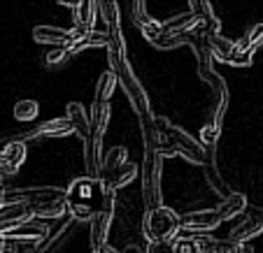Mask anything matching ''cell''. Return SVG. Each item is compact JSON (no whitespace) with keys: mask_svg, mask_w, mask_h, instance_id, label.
Listing matches in <instances>:
<instances>
[{"mask_svg":"<svg viewBox=\"0 0 263 253\" xmlns=\"http://www.w3.org/2000/svg\"><path fill=\"white\" fill-rule=\"evenodd\" d=\"M96 186L98 181L89 177H77L70 181L65 188V204H68V214L77 221H91L98 209L93 207L96 202Z\"/></svg>","mask_w":263,"mask_h":253,"instance_id":"6da1fadb","label":"cell"},{"mask_svg":"<svg viewBox=\"0 0 263 253\" xmlns=\"http://www.w3.org/2000/svg\"><path fill=\"white\" fill-rule=\"evenodd\" d=\"M154 123H156V128H159V133L163 135L168 142H173L177 156H182V158H186L189 163L200 165V167H203L205 149H203V144H200L198 139H194L189 133H184L182 128L173 125L168 119H165V116H154Z\"/></svg>","mask_w":263,"mask_h":253,"instance_id":"7a4b0ae2","label":"cell"},{"mask_svg":"<svg viewBox=\"0 0 263 253\" xmlns=\"http://www.w3.org/2000/svg\"><path fill=\"white\" fill-rule=\"evenodd\" d=\"M142 228H144V235H147L149 244L170 242V239H175L179 235L182 221H179V214L173 212L170 207H159V209H154V212H144Z\"/></svg>","mask_w":263,"mask_h":253,"instance_id":"3957f363","label":"cell"},{"mask_svg":"<svg viewBox=\"0 0 263 253\" xmlns=\"http://www.w3.org/2000/svg\"><path fill=\"white\" fill-rule=\"evenodd\" d=\"M161 172H163V158L159 154L144 151L142 165H140V179H142V200L147 212L163 207L161 204Z\"/></svg>","mask_w":263,"mask_h":253,"instance_id":"277c9868","label":"cell"},{"mask_svg":"<svg viewBox=\"0 0 263 253\" xmlns=\"http://www.w3.org/2000/svg\"><path fill=\"white\" fill-rule=\"evenodd\" d=\"M115 77H117V86H121V89H124V93H126V98H128V102L133 104L135 114H138V116L152 114V112H149V110H152V107H149V98H147V93H144V89H142V84H140V79L135 77V72L130 70V65L126 63Z\"/></svg>","mask_w":263,"mask_h":253,"instance_id":"5b68a950","label":"cell"},{"mask_svg":"<svg viewBox=\"0 0 263 253\" xmlns=\"http://www.w3.org/2000/svg\"><path fill=\"white\" fill-rule=\"evenodd\" d=\"M115 195L117 193H109L103 195L105 202L98 212L93 214V219L89 221L91 230H89V239H91V253L98 251L103 244H107V235L109 228H112V219H115Z\"/></svg>","mask_w":263,"mask_h":253,"instance_id":"8992f818","label":"cell"},{"mask_svg":"<svg viewBox=\"0 0 263 253\" xmlns=\"http://www.w3.org/2000/svg\"><path fill=\"white\" fill-rule=\"evenodd\" d=\"M138 174H140V165L128 163V160H126L124 165H119V167L112 170V172L100 174V179H98L100 191H103V195L117 193L119 188H124V186L133 184V179L138 177Z\"/></svg>","mask_w":263,"mask_h":253,"instance_id":"52a82bcc","label":"cell"},{"mask_svg":"<svg viewBox=\"0 0 263 253\" xmlns=\"http://www.w3.org/2000/svg\"><path fill=\"white\" fill-rule=\"evenodd\" d=\"M72 125L68 123V119H49V121H42V123L33 125V128L24 130V133L19 135V142H28V139H40V137H68V135H72Z\"/></svg>","mask_w":263,"mask_h":253,"instance_id":"ba28073f","label":"cell"},{"mask_svg":"<svg viewBox=\"0 0 263 253\" xmlns=\"http://www.w3.org/2000/svg\"><path fill=\"white\" fill-rule=\"evenodd\" d=\"M26 156H28V146L19 139H10V142L0 149V174L3 177H12L19 172V167L24 165Z\"/></svg>","mask_w":263,"mask_h":253,"instance_id":"9c48e42d","label":"cell"},{"mask_svg":"<svg viewBox=\"0 0 263 253\" xmlns=\"http://www.w3.org/2000/svg\"><path fill=\"white\" fill-rule=\"evenodd\" d=\"M182 221V230H189V233H196V235H208L210 230L219 228V216L214 209H198V212H189L179 216Z\"/></svg>","mask_w":263,"mask_h":253,"instance_id":"30bf717a","label":"cell"},{"mask_svg":"<svg viewBox=\"0 0 263 253\" xmlns=\"http://www.w3.org/2000/svg\"><path fill=\"white\" fill-rule=\"evenodd\" d=\"M0 235H3L5 242H40V239L47 237V225L30 219L26 223L14 225V228L3 230Z\"/></svg>","mask_w":263,"mask_h":253,"instance_id":"8fae6325","label":"cell"},{"mask_svg":"<svg viewBox=\"0 0 263 253\" xmlns=\"http://www.w3.org/2000/svg\"><path fill=\"white\" fill-rule=\"evenodd\" d=\"M198 28V19L191 14L189 10L179 12V14L170 16L168 21L161 24V35H168V37H182V35H189Z\"/></svg>","mask_w":263,"mask_h":253,"instance_id":"7c38bea8","label":"cell"},{"mask_svg":"<svg viewBox=\"0 0 263 253\" xmlns=\"http://www.w3.org/2000/svg\"><path fill=\"white\" fill-rule=\"evenodd\" d=\"M100 144H103V139H84V167L86 177L93 179V181L100 179V170H103V146Z\"/></svg>","mask_w":263,"mask_h":253,"instance_id":"4fadbf2b","label":"cell"},{"mask_svg":"<svg viewBox=\"0 0 263 253\" xmlns=\"http://www.w3.org/2000/svg\"><path fill=\"white\" fill-rule=\"evenodd\" d=\"M33 40L40 42V45H51L54 49H56V47L68 49V45H70V30L56 28V26H35V28H33Z\"/></svg>","mask_w":263,"mask_h":253,"instance_id":"5bb4252c","label":"cell"},{"mask_svg":"<svg viewBox=\"0 0 263 253\" xmlns=\"http://www.w3.org/2000/svg\"><path fill=\"white\" fill-rule=\"evenodd\" d=\"M263 233V223L256 216H247L245 221H240L238 225H233V230L229 233V242L235 246H245L249 239H254L256 235Z\"/></svg>","mask_w":263,"mask_h":253,"instance_id":"9a60e30c","label":"cell"},{"mask_svg":"<svg viewBox=\"0 0 263 253\" xmlns=\"http://www.w3.org/2000/svg\"><path fill=\"white\" fill-rule=\"evenodd\" d=\"M65 119L72 125L74 133H80L82 137H89L91 135V123H89V112L84 110L82 102H68L65 104Z\"/></svg>","mask_w":263,"mask_h":253,"instance_id":"2e32d148","label":"cell"},{"mask_svg":"<svg viewBox=\"0 0 263 253\" xmlns=\"http://www.w3.org/2000/svg\"><path fill=\"white\" fill-rule=\"evenodd\" d=\"M33 216H30V209L26 204H3L0 207V233L19 223H26Z\"/></svg>","mask_w":263,"mask_h":253,"instance_id":"e0dca14e","label":"cell"},{"mask_svg":"<svg viewBox=\"0 0 263 253\" xmlns=\"http://www.w3.org/2000/svg\"><path fill=\"white\" fill-rule=\"evenodd\" d=\"M191 242L196 246V253H233L238 248L229 239H217L212 235H196L191 237Z\"/></svg>","mask_w":263,"mask_h":253,"instance_id":"ac0fdd59","label":"cell"},{"mask_svg":"<svg viewBox=\"0 0 263 253\" xmlns=\"http://www.w3.org/2000/svg\"><path fill=\"white\" fill-rule=\"evenodd\" d=\"M89 123H91L89 137L103 139L105 130H107V123H109V102H96L93 100V107H91V114H89Z\"/></svg>","mask_w":263,"mask_h":253,"instance_id":"d6986e66","label":"cell"},{"mask_svg":"<svg viewBox=\"0 0 263 253\" xmlns=\"http://www.w3.org/2000/svg\"><path fill=\"white\" fill-rule=\"evenodd\" d=\"M245 209H247V198L242 193H231L229 198H223L219 202V207L214 212H217L219 221H229V219L240 216V214H245Z\"/></svg>","mask_w":263,"mask_h":253,"instance_id":"ffe728a7","label":"cell"},{"mask_svg":"<svg viewBox=\"0 0 263 253\" xmlns=\"http://www.w3.org/2000/svg\"><path fill=\"white\" fill-rule=\"evenodd\" d=\"M96 14H98V3H89V0H80L72 7V21L74 28H86L93 30L96 26Z\"/></svg>","mask_w":263,"mask_h":253,"instance_id":"44dd1931","label":"cell"},{"mask_svg":"<svg viewBox=\"0 0 263 253\" xmlns=\"http://www.w3.org/2000/svg\"><path fill=\"white\" fill-rule=\"evenodd\" d=\"M208 47H210V54H212V60H219V63H229L235 51V42L219 33L208 35Z\"/></svg>","mask_w":263,"mask_h":253,"instance_id":"7402d4cb","label":"cell"},{"mask_svg":"<svg viewBox=\"0 0 263 253\" xmlns=\"http://www.w3.org/2000/svg\"><path fill=\"white\" fill-rule=\"evenodd\" d=\"M140 128H142V142H144V151L149 154H156L159 151V144H161V133L154 123V116L147 114V116H140Z\"/></svg>","mask_w":263,"mask_h":253,"instance_id":"603a6c76","label":"cell"},{"mask_svg":"<svg viewBox=\"0 0 263 253\" xmlns=\"http://www.w3.org/2000/svg\"><path fill=\"white\" fill-rule=\"evenodd\" d=\"M203 174H205V181H208V186L219 195V198H221V200L229 198L231 191H229V186L223 184V179H221V174H219L214 160H205V163H203Z\"/></svg>","mask_w":263,"mask_h":253,"instance_id":"cb8c5ba5","label":"cell"},{"mask_svg":"<svg viewBox=\"0 0 263 253\" xmlns=\"http://www.w3.org/2000/svg\"><path fill=\"white\" fill-rule=\"evenodd\" d=\"M117 89V77L112 75V72H103V75L98 77V81H96V102H109V98H112V93H115Z\"/></svg>","mask_w":263,"mask_h":253,"instance_id":"d4e9b609","label":"cell"},{"mask_svg":"<svg viewBox=\"0 0 263 253\" xmlns=\"http://www.w3.org/2000/svg\"><path fill=\"white\" fill-rule=\"evenodd\" d=\"M40 114V104L35 100H19L14 104V119L21 121V123H28V121H35Z\"/></svg>","mask_w":263,"mask_h":253,"instance_id":"484cf974","label":"cell"},{"mask_svg":"<svg viewBox=\"0 0 263 253\" xmlns=\"http://www.w3.org/2000/svg\"><path fill=\"white\" fill-rule=\"evenodd\" d=\"M126 156H128V151H126L124 146H112V149L103 156V170H100V174L112 172V170H117L119 165H124Z\"/></svg>","mask_w":263,"mask_h":253,"instance_id":"4316f807","label":"cell"},{"mask_svg":"<svg viewBox=\"0 0 263 253\" xmlns=\"http://www.w3.org/2000/svg\"><path fill=\"white\" fill-rule=\"evenodd\" d=\"M98 16L105 21V26H119L121 24V14H119V5L112 3V0H105V3H98Z\"/></svg>","mask_w":263,"mask_h":253,"instance_id":"83f0119b","label":"cell"},{"mask_svg":"<svg viewBox=\"0 0 263 253\" xmlns=\"http://www.w3.org/2000/svg\"><path fill=\"white\" fill-rule=\"evenodd\" d=\"M235 45H238L240 49H245V51H254L258 45H263V24L252 26V28L247 30V35H245L242 40L235 42Z\"/></svg>","mask_w":263,"mask_h":253,"instance_id":"f1b7e54d","label":"cell"},{"mask_svg":"<svg viewBox=\"0 0 263 253\" xmlns=\"http://www.w3.org/2000/svg\"><path fill=\"white\" fill-rule=\"evenodd\" d=\"M219 135H221V128H217L214 123H205L200 128V142H203V149H214L219 142Z\"/></svg>","mask_w":263,"mask_h":253,"instance_id":"f546056e","label":"cell"},{"mask_svg":"<svg viewBox=\"0 0 263 253\" xmlns=\"http://www.w3.org/2000/svg\"><path fill=\"white\" fill-rule=\"evenodd\" d=\"M252 58H254V51H245L235 45V51H233V56H231L229 65H233V68H249Z\"/></svg>","mask_w":263,"mask_h":253,"instance_id":"4dcf8cb0","label":"cell"},{"mask_svg":"<svg viewBox=\"0 0 263 253\" xmlns=\"http://www.w3.org/2000/svg\"><path fill=\"white\" fill-rule=\"evenodd\" d=\"M170 253H196L194 242L189 239H182V237H175L170 239Z\"/></svg>","mask_w":263,"mask_h":253,"instance_id":"1f68e13d","label":"cell"},{"mask_svg":"<svg viewBox=\"0 0 263 253\" xmlns=\"http://www.w3.org/2000/svg\"><path fill=\"white\" fill-rule=\"evenodd\" d=\"M68 58H70V51L63 49V47H56V49L47 51V56H45L47 65H61V63H65Z\"/></svg>","mask_w":263,"mask_h":253,"instance_id":"d6a6232c","label":"cell"},{"mask_svg":"<svg viewBox=\"0 0 263 253\" xmlns=\"http://www.w3.org/2000/svg\"><path fill=\"white\" fill-rule=\"evenodd\" d=\"M140 33L144 35V40H149V42H154L156 37H161V24L159 21H147V24H142L140 26Z\"/></svg>","mask_w":263,"mask_h":253,"instance_id":"836d02e7","label":"cell"},{"mask_svg":"<svg viewBox=\"0 0 263 253\" xmlns=\"http://www.w3.org/2000/svg\"><path fill=\"white\" fill-rule=\"evenodd\" d=\"M130 12H133V19H135V24H138V28L142 24H147V21H152V16L147 14L144 3H133V5H130Z\"/></svg>","mask_w":263,"mask_h":253,"instance_id":"e575fe53","label":"cell"},{"mask_svg":"<svg viewBox=\"0 0 263 253\" xmlns=\"http://www.w3.org/2000/svg\"><path fill=\"white\" fill-rule=\"evenodd\" d=\"M119 253H147L142 246H138V244H130V246H126L124 251H119Z\"/></svg>","mask_w":263,"mask_h":253,"instance_id":"d590c367","label":"cell"},{"mask_svg":"<svg viewBox=\"0 0 263 253\" xmlns=\"http://www.w3.org/2000/svg\"><path fill=\"white\" fill-rule=\"evenodd\" d=\"M93 253H119V251H117V248H112L109 244H103V246H100L98 251H93Z\"/></svg>","mask_w":263,"mask_h":253,"instance_id":"8d00e7d4","label":"cell"},{"mask_svg":"<svg viewBox=\"0 0 263 253\" xmlns=\"http://www.w3.org/2000/svg\"><path fill=\"white\" fill-rule=\"evenodd\" d=\"M5 251V239H3V235H0V253Z\"/></svg>","mask_w":263,"mask_h":253,"instance_id":"74e56055","label":"cell"},{"mask_svg":"<svg viewBox=\"0 0 263 253\" xmlns=\"http://www.w3.org/2000/svg\"><path fill=\"white\" fill-rule=\"evenodd\" d=\"M3 195H5V188L0 186V207H3Z\"/></svg>","mask_w":263,"mask_h":253,"instance_id":"f35d334b","label":"cell"},{"mask_svg":"<svg viewBox=\"0 0 263 253\" xmlns=\"http://www.w3.org/2000/svg\"><path fill=\"white\" fill-rule=\"evenodd\" d=\"M233 253H242V246H238V248H235V251Z\"/></svg>","mask_w":263,"mask_h":253,"instance_id":"ab89813d","label":"cell"}]
</instances>
